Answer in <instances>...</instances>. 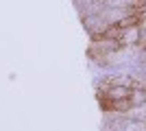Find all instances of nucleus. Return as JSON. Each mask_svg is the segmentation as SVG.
<instances>
[{
	"mask_svg": "<svg viewBox=\"0 0 146 131\" xmlns=\"http://www.w3.org/2000/svg\"><path fill=\"white\" fill-rule=\"evenodd\" d=\"M131 94H133L131 87L113 85V87H109L107 92H100V98H107V100H131Z\"/></svg>",
	"mask_w": 146,
	"mask_h": 131,
	"instance_id": "1",
	"label": "nucleus"
}]
</instances>
